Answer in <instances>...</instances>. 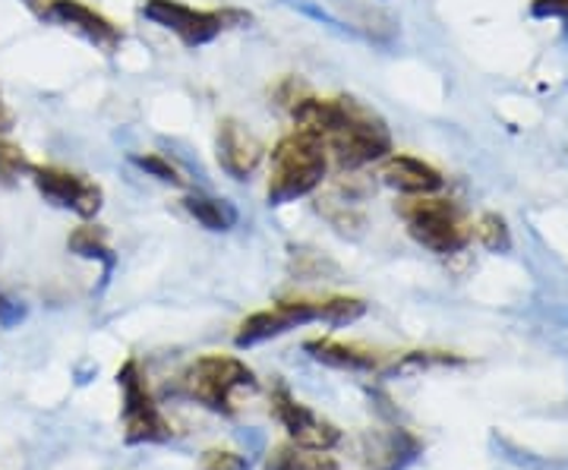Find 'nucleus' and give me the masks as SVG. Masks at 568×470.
Returning <instances> with one entry per match:
<instances>
[{"label": "nucleus", "instance_id": "nucleus-10", "mask_svg": "<svg viewBox=\"0 0 568 470\" xmlns=\"http://www.w3.org/2000/svg\"><path fill=\"white\" fill-rule=\"evenodd\" d=\"M272 417L282 423V430L287 432V442H294V446L332 451L342 442V430L332 420H325L313 408H306L304 401H297L284 386L272 391Z\"/></svg>", "mask_w": 568, "mask_h": 470}, {"label": "nucleus", "instance_id": "nucleus-8", "mask_svg": "<svg viewBox=\"0 0 568 470\" xmlns=\"http://www.w3.org/2000/svg\"><path fill=\"white\" fill-rule=\"evenodd\" d=\"M26 7L39 17L41 22H54L61 29L77 32L89 44L102 48L104 54H114L121 48V29L114 22L102 17L99 10L85 7L82 0H26Z\"/></svg>", "mask_w": 568, "mask_h": 470}, {"label": "nucleus", "instance_id": "nucleus-14", "mask_svg": "<svg viewBox=\"0 0 568 470\" xmlns=\"http://www.w3.org/2000/svg\"><path fill=\"white\" fill-rule=\"evenodd\" d=\"M383 184L405 193V196H433L443 186V174L433 164L420 162L414 155H388L379 171Z\"/></svg>", "mask_w": 568, "mask_h": 470}, {"label": "nucleus", "instance_id": "nucleus-19", "mask_svg": "<svg viewBox=\"0 0 568 470\" xmlns=\"http://www.w3.org/2000/svg\"><path fill=\"white\" fill-rule=\"evenodd\" d=\"M133 164L145 171L149 177H155V181H162V184L171 186H183V174L174 167V162H168L164 155H155V152H149V155H133Z\"/></svg>", "mask_w": 568, "mask_h": 470}, {"label": "nucleus", "instance_id": "nucleus-9", "mask_svg": "<svg viewBox=\"0 0 568 470\" xmlns=\"http://www.w3.org/2000/svg\"><path fill=\"white\" fill-rule=\"evenodd\" d=\"M29 177L44 196V203L67 208L80 218H95L102 212V186L77 174V171L54 167V164H32Z\"/></svg>", "mask_w": 568, "mask_h": 470}, {"label": "nucleus", "instance_id": "nucleus-23", "mask_svg": "<svg viewBox=\"0 0 568 470\" xmlns=\"http://www.w3.org/2000/svg\"><path fill=\"white\" fill-rule=\"evenodd\" d=\"M10 130H13V111H10V108L3 104V99H0V136L10 133Z\"/></svg>", "mask_w": 568, "mask_h": 470}, {"label": "nucleus", "instance_id": "nucleus-16", "mask_svg": "<svg viewBox=\"0 0 568 470\" xmlns=\"http://www.w3.org/2000/svg\"><path fill=\"white\" fill-rule=\"evenodd\" d=\"M67 246H70V253H77V256H82V259L102 263V268H104L102 282H108V278H111L118 256H114V249H111V244H108V234H104V227H99V225L77 227V231L70 234Z\"/></svg>", "mask_w": 568, "mask_h": 470}, {"label": "nucleus", "instance_id": "nucleus-5", "mask_svg": "<svg viewBox=\"0 0 568 470\" xmlns=\"http://www.w3.org/2000/svg\"><path fill=\"white\" fill-rule=\"evenodd\" d=\"M118 386H121L123 442L126 446H164V442H171L174 427L162 413V408L155 405L140 364L133 357L118 369Z\"/></svg>", "mask_w": 568, "mask_h": 470}, {"label": "nucleus", "instance_id": "nucleus-6", "mask_svg": "<svg viewBox=\"0 0 568 470\" xmlns=\"http://www.w3.org/2000/svg\"><path fill=\"white\" fill-rule=\"evenodd\" d=\"M402 218H405L407 234L436 256H452V253L465 249V244L470 241V227L465 225L462 212L448 200L410 196L402 205Z\"/></svg>", "mask_w": 568, "mask_h": 470}, {"label": "nucleus", "instance_id": "nucleus-21", "mask_svg": "<svg viewBox=\"0 0 568 470\" xmlns=\"http://www.w3.org/2000/svg\"><path fill=\"white\" fill-rule=\"evenodd\" d=\"M200 470H250L244 454L227 449H209L200 458Z\"/></svg>", "mask_w": 568, "mask_h": 470}, {"label": "nucleus", "instance_id": "nucleus-13", "mask_svg": "<svg viewBox=\"0 0 568 470\" xmlns=\"http://www.w3.org/2000/svg\"><path fill=\"white\" fill-rule=\"evenodd\" d=\"M304 350L325 367L347 369V372H379L386 367V357L379 350L354 345V341H335V338H313L306 341Z\"/></svg>", "mask_w": 568, "mask_h": 470}, {"label": "nucleus", "instance_id": "nucleus-2", "mask_svg": "<svg viewBox=\"0 0 568 470\" xmlns=\"http://www.w3.org/2000/svg\"><path fill=\"white\" fill-rule=\"evenodd\" d=\"M366 313L361 297H294L282 300L272 309H260L246 316L237 326L234 345L237 348H253L268 338H278L291 328L310 326V323H328V326H351Z\"/></svg>", "mask_w": 568, "mask_h": 470}, {"label": "nucleus", "instance_id": "nucleus-22", "mask_svg": "<svg viewBox=\"0 0 568 470\" xmlns=\"http://www.w3.org/2000/svg\"><path fill=\"white\" fill-rule=\"evenodd\" d=\"M534 13L568 22V0H534Z\"/></svg>", "mask_w": 568, "mask_h": 470}, {"label": "nucleus", "instance_id": "nucleus-15", "mask_svg": "<svg viewBox=\"0 0 568 470\" xmlns=\"http://www.w3.org/2000/svg\"><path fill=\"white\" fill-rule=\"evenodd\" d=\"M183 208L190 212V218H196L205 231H231L237 225V208L219 200V196H209V193H186L183 196Z\"/></svg>", "mask_w": 568, "mask_h": 470}, {"label": "nucleus", "instance_id": "nucleus-12", "mask_svg": "<svg viewBox=\"0 0 568 470\" xmlns=\"http://www.w3.org/2000/svg\"><path fill=\"white\" fill-rule=\"evenodd\" d=\"M215 149H219V164L224 174H231L234 181H246L260 162H263V143L246 130L241 121H222L219 123V136H215Z\"/></svg>", "mask_w": 568, "mask_h": 470}, {"label": "nucleus", "instance_id": "nucleus-11", "mask_svg": "<svg viewBox=\"0 0 568 470\" xmlns=\"http://www.w3.org/2000/svg\"><path fill=\"white\" fill-rule=\"evenodd\" d=\"M420 454V442L402 427L366 430L357 446V458L366 470H405Z\"/></svg>", "mask_w": 568, "mask_h": 470}, {"label": "nucleus", "instance_id": "nucleus-4", "mask_svg": "<svg viewBox=\"0 0 568 470\" xmlns=\"http://www.w3.org/2000/svg\"><path fill=\"white\" fill-rule=\"evenodd\" d=\"M244 389H256V372L244 360L224 354H205L178 376V395L222 417L237 413L234 398Z\"/></svg>", "mask_w": 568, "mask_h": 470}, {"label": "nucleus", "instance_id": "nucleus-18", "mask_svg": "<svg viewBox=\"0 0 568 470\" xmlns=\"http://www.w3.org/2000/svg\"><path fill=\"white\" fill-rule=\"evenodd\" d=\"M29 171H32V162L26 159L20 145L7 143L0 136V186L20 184V177H29Z\"/></svg>", "mask_w": 568, "mask_h": 470}, {"label": "nucleus", "instance_id": "nucleus-20", "mask_svg": "<svg viewBox=\"0 0 568 470\" xmlns=\"http://www.w3.org/2000/svg\"><path fill=\"white\" fill-rule=\"evenodd\" d=\"M474 234H477V241L493 249V253H503L511 246V237H508V227L506 222L499 218V215H484L477 227H474Z\"/></svg>", "mask_w": 568, "mask_h": 470}, {"label": "nucleus", "instance_id": "nucleus-17", "mask_svg": "<svg viewBox=\"0 0 568 470\" xmlns=\"http://www.w3.org/2000/svg\"><path fill=\"white\" fill-rule=\"evenodd\" d=\"M265 470H342L338 461L328 454V451L304 449V446H294V442H284L278 449L268 454Z\"/></svg>", "mask_w": 568, "mask_h": 470}, {"label": "nucleus", "instance_id": "nucleus-7", "mask_svg": "<svg viewBox=\"0 0 568 470\" xmlns=\"http://www.w3.org/2000/svg\"><path fill=\"white\" fill-rule=\"evenodd\" d=\"M142 17L162 25L164 32L178 35L186 48H200L215 41L222 32H227L234 22H241V13L231 10H196L181 0H145Z\"/></svg>", "mask_w": 568, "mask_h": 470}, {"label": "nucleus", "instance_id": "nucleus-1", "mask_svg": "<svg viewBox=\"0 0 568 470\" xmlns=\"http://www.w3.org/2000/svg\"><path fill=\"white\" fill-rule=\"evenodd\" d=\"M294 123L320 136L338 167L357 171L373 162H383L392 152V133L386 121L357 99H297Z\"/></svg>", "mask_w": 568, "mask_h": 470}, {"label": "nucleus", "instance_id": "nucleus-3", "mask_svg": "<svg viewBox=\"0 0 568 470\" xmlns=\"http://www.w3.org/2000/svg\"><path fill=\"white\" fill-rule=\"evenodd\" d=\"M325 174H328V152L323 140L294 126L272 149L265 196L272 205L304 200L316 186H323Z\"/></svg>", "mask_w": 568, "mask_h": 470}]
</instances>
